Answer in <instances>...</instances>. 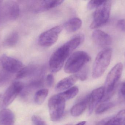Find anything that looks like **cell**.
<instances>
[{"mask_svg": "<svg viewBox=\"0 0 125 125\" xmlns=\"http://www.w3.org/2000/svg\"><path fill=\"white\" fill-rule=\"evenodd\" d=\"M123 65L121 62L116 65L107 75L104 87L105 92L109 94L114 89L117 83L122 76Z\"/></svg>", "mask_w": 125, "mask_h": 125, "instance_id": "cell-8", "label": "cell"}, {"mask_svg": "<svg viewBox=\"0 0 125 125\" xmlns=\"http://www.w3.org/2000/svg\"><path fill=\"white\" fill-rule=\"evenodd\" d=\"M111 4V1L105 0L102 5L96 9L93 14V20L90 25L91 29L98 28L107 23L110 16Z\"/></svg>", "mask_w": 125, "mask_h": 125, "instance_id": "cell-4", "label": "cell"}, {"mask_svg": "<svg viewBox=\"0 0 125 125\" xmlns=\"http://www.w3.org/2000/svg\"><path fill=\"white\" fill-rule=\"evenodd\" d=\"M48 93L49 91L47 89H42L38 90L34 95V102L38 105L42 104L47 97Z\"/></svg>", "mask_w": 125, "mask_h": 125, "instance_id": "cell-21", "label": "cell"}, {"mask_svg": "<svg viewBox=\"0 0 125 125\" xmlns=\"http://www.w3.org/2000/svg\"><path fill=\"white\" fill-rule=\"evenodd\" d=\"M65 102L59 94L53 95L49 99L48 109L51 121L57 122L62 118L65 109Z\"/></svg>", "mask_w": 125, "mask_h": 125, "instance_id": "cell-5", "label": "cell"}, {"mask_svg": "<svg viewBox=\"0 0 125 125\" xmlns=\"http://www.w3.org/2000/svg\"><path fill=\"white\" fill-rule=\"evenodd\" d=\"M78 92V87L73 86L59 94L66 101L75 97Z\"/></svg>", "mask_w": 125, "mask_h": 125, "instance_id": "cell-20", "label": "cell"}, {"mask_svg": "<svg viewBox=\"0 0 125 125\" xmlns=\"http://www.w3.org/2000/svg\"><path fill=\"white\" fill-rule=\"evenodd\" d=\"M2 1L0 0V9L1 8V4H2Z\"/></svg>", "mask_w": 125, "mask_h": 125, "instance_id": "cell-34", "label": "cell"}, {"mask_svg": "<svg viewBox=\"0 0 125 125\" xmlns=\"http://www.w3.org/2000/svg\"></svg>", "mask_w": 125, "mask_h": 125, "instance_id": "cell-36", "label": "cell"}, {"mask_svg": "<svg viewBox=\"0 0 125 125\" xmlns=\"http://www.w3.org/2000/svg\"><path fill=\"white\" fill-rule=\"evenodd\" d=\"M1 9L2 18L5 21H12L16 20L20 15L19 4L14 1H6L3 4Z\"/></svg>", "mask_w": 125, "mask_h": 125, "instance_id": "cell-9", "label": "cell"}, {"mask_svg": "<svg viewBox=\"0 0 125 125\" xmlns=\"http://www.w3.org/2000/svg\"><path fill=\"white\" fill-rule=\"evenodd\" d=\"M62 30V26H57L42 33L38 40L40 45L42 47H49L54 45Z\"/></svg>", "mask_w": 125, "mask_h": 125, "instance_id": "cell-7", "label": "cell"}, {"mask_svg": "<svg viewBox=\"0 0 125 125\" xmlns=\"http://www.w3.org/2000/svg\"><path fill=\"white\" fill-rule=\"evenodd\" d=\"M110 118H106L103 120H101L96 125H105Z\"/></svg>", "mask_w": 125, "mask_h": 125, "instance_id": "cell-31", "label": "cell"}, {"mask_svg": "<svg viewBox=\"0 0 125 125\" xmlns=\"http://www.w3.org/2000/svg\"><path fill=\"white\" fill-rule=\"evenodd\" d=\"M78 79H80L82 81L86 79L88 75V69L87 68H84L82 69L80 71L76 74Z\"/></svg>", "mask_w": 125, "mask_h": 125, "instance_id": "cell-26", "label": "cell"}, {"mask_svg": "<svg viewBox=\"0 0 125 125\" xmlns=\"http://www.w3.org/2000/svg\"><path fill=\"white\" fill-rule=\"evenodd\" d=\"M14 119H4L0 120V125H14Z\"/></svg>", "mask_w": 125, "mask_h": 125, "instance_id": "cell-29", "label": "cell"}, {"mask_svg": "<svg viewBox=\"0 0 125 125\" xmlns=\"http://www.w3.org/2000/svg\"><path fill=\"white\" fill-rule=\"evenodd\" d=\"M18 39V36L17 33L15 32H11L3 40V45L6 47H14L17 43Z\"/></svg>", "mask_w": 125, "mask_h": 125, "instance_id": "cell-19", "label": "cell"}, {"mask_svg": "<svg viewBox=\"0 0 125 125\" xmlns=\"http://www.w3.org/2000/svg\"><path fill=\"white\" fill-rule=\"evenodd\" d=\"M89 95H87L72 107L71 110V114L72 116H79L83 113L89 104Z\"/></svg>", "mask_w": 125, "mask_h": 125, "instance_id": "cell-15", "label": "cell"}, {"mask_svg": "<svg viewBox=\"0 0 125 125\" xmlns=\"http://www.w3.org/2000/svg\"><path fill=\"white\" fill-rule=\"evenodd\" d=\"M1 96H2V94L1 93H0V98H1Z\"/></svg>", "mask_w": 125, "mask_h": 125, "instance_id": "cell-35", "label": "cell"}, {"mask_svg": "<svg viewBox=\"0 0 125 125\" xmlns=\"http://www.w3.org/2000/svg\"><path fill=\"white\" fill-rule=\"evenodd\" d=\"M121 92L122 95L125 98V83H124L122 86L121 88Z\"/></svg>", "mask_w": 125, "mask_h": 125, "instance_id": "cell-32", "label": "cell"}, {"mask_svg": "<svg viewBox=\"0 0 125 125\" xmlns=\"http://www.w3.org/2000/svg\"><path fill=\"white\" fill-rule=\"evenodd\" d=\"M0 66L1 68L12 74L17 73L23 67L21 62L6 54L0 57Z\"/></svg>", "mask_w": 125, "mask_h": 125, "instance_id": "cell-10", "label": "cell"}, {"mask_svg": "<svg viewBox=\"0 0 125 125\" xmlns=\"http://www.w3.org/2000/svg\"><path fill=\"white\" fill-rule=\"evenodd\" d=\"M32 120L34 125H46V123L41 118L36 116L32 117Z\"/></svg>", "mask_w": 125, "mask_h": 125, "instance_id": "cell-27", "label": "cell"}, {"mask_svg": "<svg viewBox=\"0 0 125 125\" xmlns=\"http://www.w3.org/2000/svg\"><path fill=\"white\" fill-rule=\"evenodd\" d=\"M78 79L76 74L64 78L56 84L55 87L56 91L61 92L68 89L75 83Z\"/></svg>", "mask_w": 125, "mask_h": 125, "instance_id": "cell-14", "label": "cell"}, {"mask_svg": "<svg viewBox=\"0 0 125 125\" xmlns=\"http://www.w3.org/2000/svg\"><path fill=\"white\" fill-rule=\"evenodd\" d=\"M105 0H91L89 1L87 5V9L89 10L97 9L102 5Z\"/></svg>", "mask_w": 125, "mask_h": 125, "instance_id": "cell-25", "label": "cell"}, {"mask_svg": "<svg viewBox=\"0 0 125 125\" xmlns=\"http://www.w3.org/2000/svg\"><path fill=\"white\" fill-rule=\"evenodd\" d=\"M24 85L20 81L13 82L6 90L0 100V106L6 107L10 105L23 90Z\"/></svg>", "mask_w": 125, "mask_h": 125, "instance_id": "cell-6", "label": "cell"}, {"mask_svg": "<svg viewBox=\"0 0 125 125\" xmlns=\"http://www.w3.org/2000/svg\"><path fill=\"white\" fill-rule=\"evenodd\" d=\"M14 119V114L9 109H5L0 112V120L4 119Z\"/></svg>", "mask_w": 125, "mask_h": 125, "instance_id": "cell-24", "label": "cell"}, {"mask_svg": "<svg viewBox=\"0 0 125 125\" xmlns=\"http://www.w3.org/2000/svg\"><path fill=\"white\" fill-rule=\"evenodd\" d=\"M86 122V121H82L81 122L79 123L78 124L75 125H85Z\"/></svg>", "mask_w": 125, "mask_h": 125, "instance_id": "cell-33", "label": "cell"}, {"mask_svg": "<svg viewBox=\"0 0 125 125\" xmlns=\"http://www.w3.org/2000/svg\"><path fill=\"white\" fill-rule=\"evenodd\" d=\"M38 69L36 66L33 65H29L26 67H23L16 75L17 79H21L32 75L37 71Z\"/></svg>", "mask_w": 125, "mask_h": 125, "instance_id": "cell-17", "label": "cell"}, {"mask_svg": "<svg viewBox=\"0 0 125 125\" xmlns=\"http://www.w3.org/2000/svg\"><path fill=\"white\" fill-rule=\"evenodd\" d=\"M105 94V88L101 87L94 90L90 95L88 104L89 115L93 113L95 108L104 98Z\"/></svg>", "mask_w": 125, "mask_h": 125, "instance_id": "cell-11", "label": "cell"}, {"mask_svg": "<svg viewBox=\"0 0 125 125\" xmlns=\"http://www.w3.org/2000/svg\"></svg>", "mask_w": 125, "mask_h": 125, "instance_id": "cell-37", "label": "cell"}, {"mask_svg": "<svg viewBox=\"0 0 125 125\" xmlns=\"http://www.w3.org/2000/svg\"><path fill=\"white\" fill-rule=\"evenodd\" d=\"M112 55V50L109 48H105L98 53L93 65V78L97 79L103 75L111 62Z\"/></svg>", "mask_w": 125, "mask_h": 125, "instance_id": "cell-3", "label": "cell"}, {"mask_svg": "<svg viewBox=\"0 0 125 125\" xmlns=\"http://www.w3.org/2000/svg\"><path fill=\"white\" fill-rule=\"evenodd\" d=\"M117 27L123 31H125V20L121 19L117 21Z\"/></svg>", "mask_w": 125, "mask_h": 125, "instance_id": "cell-30", "label": "cell"}, {"mask_svg": "<svg viewBox=\"0 0 125 125\" xmlns=\"http://www.w3.org/2000/svg\"><path fill=\"white\" fill-rule=\"evenodd\" d=\"M91 59L88 54L83 51H77L73 53L66 62L64 68L67 73L78 72Z\"/></svg>", "mask_w": 125, "mask_h": 125, "instance_id": "cell-2", "label": "cell"}, {"mask_svg": "<svg viewBox=\"0 0 125 125\" xmlns=\"http://www.w3.org/2000/svg\"><path fill=\"white\" fill-rule=\"evenodd\" d=\"M63 2V0L36 1L32 4V9L36 12H42L56 7Z\"/></svg>", "mask_w": 125, "mask_h": 125, "instance_id": "cell-12", "label": "cell"}, {"mask_svg": "<svg viewBox=\"0 0 125 125\" xmlns=\"http://www.w3.org/2000/svg\"><path fill=\"white\" fill-rule=\"evenodd\" d=\"M114 103L110 102H103L100 104L97 108L95 113L97 114H100L105 112L114 106Z\"/></svg>", "mask_w": 125, "mask_h": 125, "instance_id": "cell-23", "label": "cell"}, {"mask_svg": "<svg viewBox=\"0 0 125 125\" xmlns=\"http://www.w3.org/2000/svg\"><path fill=\"white\" fill-rule=\"evenodd\" d=\"M81 42V38L76 37L71 39L59 48L52 54L49 61L50 69L52 72L60 71L67 58Z\"/></svg>", "mask_w": 125, "mask_h": 125, "instance_id": "cell-1", "label": "cell"}, {"mask_svg": "<svg viewBox=\"0 0 125 125\" xmlns=\"http://www.w3.org/2000/svg\"><path fill=\"white\" fill-rule=\"evenodd\" d=\"M54 81V78L52 74H50L48 75L46 77V84L48 86L51 87L52 86Z\"/></svg>", "mask_w": 125, "mask_h": 125, "instance_id": "cell-28", "label": "cell"}, {"mask_svg": "<svg viewBox=\"0 0 125 125\" xmlns=\"http://www.w3.org/2000/svg\"><path fill=\"white\" fill-rule=\"evenodd\" d=\"M93 41L98 46L105 47L112 43L111 37L108 34L101 30H95L92 34Z\"/></svg>", "mask_w": 125, "mask_h": 125, "instance_id": "cell-13", "label": "cell"}, {"mask_svg": "<svg viewBox=\"0 0 125 125\" xmlns=\"http://www.w3.org/2000/svg\"><path fill=\"white\" fill-rule=\"evenodd\" d=\"M125 121V110H122L114 117L109 118L105 125H122Z\"/></svg>", "mask_w": 125, "mask_h": 125, "instance_id": "cell-18", "label": "cell"}, {"mask_svg": "<svg viewBox=\"0 0 125 125\" xmlns=\"http://www.w3.org/2000/svg\"><path fill=\"white\" fill-rule=\"evenodd\" d=\"M12 74L2 68L0 69V87L5 84L10 80Z\"/></svg>", "mask_w": 125, "mask_h": 125, "instance_id": "cell-22", "label": "cell"}, {"mask_svg": "<svg viewBox=\"0 0 125 125\" xmlns=\"http://www.w3.org/2000/svg\"><path fill=\"white\" fill-rule=\"evenodd\" d=\"M82 25V21L78 18H74L67 21L64 26L67 31L74 32L78 31Z\"/></svg>", "mask_w": 125, "mask_h": 125, "instance_id": "cell-16", "label": "cell"}, {"mask_svg": "<svg viewBox=\"0 0 125 125\" xmlns=\"http://www.w3.org/2000/svg\"></svg>", "mask_w": 125, "mask_h": 125, "instance_id": "cell-38", "label": "cell"}]
</instances>
